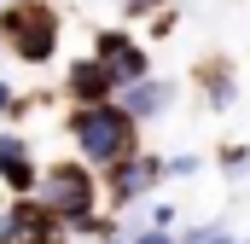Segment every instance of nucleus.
I'll use <instances>...</instances> for the list:
<instances>
[{
    "mask_svg": "<svg viewBox=\"0 0 250 244\" xmlns=\"http://www.w3.org/2000/svg\"><path fill=\"white\" fill-rule=\"evenodd\" d=\"M35 198L64 221V233L76 244H87V239H99V233L117 227V215L105 209V192H99V169L82 163L76 151H70V157H41Z\"/></svg>",
    "mask_w": 250,
    "mask_h": 244,
    "instance_id": "nucleus-1",
    "label": "nucleus"
},
{
    "mask_svg": "<svg viewBox=\"0 0 250 244\" xmlns=\"http://www.w3.org/2000/svg\"><path fill=\"white\" fill-rule=\"evenodd\" d=\"M0 53L23 70H47L64 53V6L59 0H0Z\"/></svg>",
    "mask_w": 250,
    "mask_h": 244,
    "instance_id": "nucleus-2",
    "label": "nucleus"
},
{
    "mask_svg": "<svg viewBox=\"0 0 250 244\" xmlns=\"http://www.w3.org/2000/svg\"><path fill=\"white\" fill-rule=\"evenodd\" d=\"M64 140H70V151L82 163L105 169V163H117V157L146 145V128L128 117L117 99H105V105H70L64 111Z\"/></svg>",
    "mask_w": 250,
    "mask_h": 244,
    "instance_id": "nucleus-3",
    "label": "nucleus"
},
{
    "mask_svg": "<svg viewBox=\"0 0 250 244\" xmlns=\"http://www.w3.org/2000/svg\"><path fill=\"white\" fill-rule=\"evenodd\" d=\"M99 192H105V209L111 215H128V209H140L146 198H157L163 192V151H128L117 163H105L99 169Z\"/></svg>",
    "mask_w": 250,
    "mask_h": 244,
    "instance_id": "nucleus-4",
    "label": "nucleus"
},
{
    "mask_svg": "<svg viewBox=\"0 0 250 244\" xmlns=\"http://www.w3.org/2000/svg\"><path fill=\"white\" fill-rule=\"evenodd\" d=\"M87 53L105 64L117 81H140V76H151L157 64H151V41L146 35H134V23H99L93 29V41H87Z\"/></svg>",
    "mask_w": 250,
    "mask_h": 244,
    "instance_id": "nucleus-5",
    "label": "nucleus"
},
{
    "mask_svg": "<svg viewBox=\"0 0 250 244\" xmlns=\"http://www.w3.org/2000/svg\"><path fill=\"white\" fill-rule=\"evenodd\" d=\"M0 244H76L64 221L29 192V198H0Z\"/></svg>",
    "mask_w": 250,
    "mask_h": 244,
    "instance_id": "nucleus-6",
    "label": "nucleus"
},
{
    "mask_svg": "<svg viewBox=\"0 0 250 244\" xmlns=\"http://www.w3.org/2000/svg\"><path fill=\"white\" fill-rule=\"evenodd\" d=\"M175 99H181V81L163 76V70H151V76H140V81H123V87H117V105H123L140 128L163 122L169 111H175Z\"/></svg>",
    "mask_w": 250,
    "mask_h": 244,
    "instance_id": "nucleus-7",
    "label": "nucleus"
},
{
    "mask_svg": "<svg viewBox=\"0 0 250 244\" xmlns=\"http://www.w3.org/2000/svg\"><path fill=\"white\" fill-rule=\"evenodd\" d=\"M41 175V151L23 128H0V192L6 198H29Z\"/></svg>",
    "mask_w": 250,
    "mask_h": 244,
    "instance_id": "nucleus-8",
    "label": "nucleus"
},
{
    "mask_svg": "<svg viewBox=\"0 0 250 244\" xmlns=\"http://www.w3.org/2000/svg\"><path fill=\"white\" fill-rule=\"evenodd\" d=\"M117 87H123V81H117L105 64L93 59V53L70 59V64H64V76H59L64 105H105V99H117Z\"/></svg>",
    "mask_w": 250,
    "mask_h": 244,
    "instance_id": "nucleus-9",
    "label": "nucleus"
},
{
    "mask_svg": "<svg viewBox=\"0 0 250 244\" xmlns=\"http://www.w3.org/2000/svg\"><path fill=\"white\" fill-rule=\"evenodd\" d=\"M187 87L198 93L204 111H233V105H239V76H233V64L221 59V53H204V59L192 64Z\"/></svg>",
    "mask_w": 250,
    "mask_h": 244,
    "instance_id": "nucleus-10",
    "label": "nucleus"
},
{
    "mask_svg": "<svg viewBox=\"0 0 250 244\" xmlns=\"http://www.w3.org/2000/svg\"><path fill=\"white\" fill-rule=\"evenodd\" d=\"M35 105H41V99H35V93H23V87H18V81H12V76H0V122H12V128H18V122L29 117V111H35Z\"/></svg>",
    "mask_w": 250,
    "mask_h": 244,
    "instance_id": "nucleus-11",
    "label": "nucleus"
},
{
    "mask_svg": "<svg viewBox=\"0 0 250 244\" xmlns=\"http://www.w3.org/2000/svg\"><path fill=\"white\" fill-rule=\"evenodd\" d=\"M175 244H239L221 221H181L175 227Z\"/></svg>",
    "mask_w": 250,
    "mask_h": 244,
    "instance_id": "nucleus-12",
    "label": "nucleus"
},
{
    "mask_svg": "<svg viewBox=\"0 0 250 244\" xmlns=\"http://www.w3.org/2000/svg\"><path fill=\"white\" fill-rule=\"evenodd\" d=\"M215 175L221 181H245L250 175V145H221L215 151Z\"/></svg>",
    "mask_w": 250,
    "mask_h": 244,
    "instance_id": "nucleus-13",
    "label": "nucleus"
},
{
    "mask_svg": "<svg viewBox=\"0 0 250 244\" xmlns=\"http://www.w3.org/2000/svg\"><path fill=\"white\" fill-rule=\"evenodd\" d=\"M198 175H204V157L198 151H169L163 157V186L169 181H198Z\"/></svg>",
    "mask_w": 250,
    "mask_h": 244,
    "instance_id": "nucleus-14",
    "label": "nucleus"
},
{
    "mask_svg": "<svg viewBox=\"0 0 250 244\" xmlns=\"http://www.w3.org/2000/svg\"><path fill=\"white\" fill-rule=\"evenodd\" d=\"M146 227H181V203L175 198H146Z\"/></svg>",
    "mask_w": 250,
    "mask_h": 244,
    "instance_id": "nucleus-15",
    "label": "nucleus"
},
{
    "mask_svg": "<svg viewBox=\"0 0 250 244\" xmlns=\"http://www.w3.org/2000/svg\"><path fill=\"white\" fill-rule=\"evenodd\" d=\"M128 215H134V209H128ZM128 244H175V227H146V221L134 215V221H128Z\"/></svg>",
    "mask_w": 250,
    "mask_h": 244,
    "instance_id": "nucleus-16",
    "label": "nucleus"
},
{
    "mask_svg": "<svg viewBox=\"0 0 250 244\" xmlns=\"http://www.w3.org/2000/svg\"><path fill=\"white\" fill-rule=\"evenodd\" d=\"M111 6L123 12V23H146V18H151V12H163L169 0H111Z\"/></svg>",
    "mask_w": 250,
    "mask_h": 244,
    "instance_id": "nucleus-17",
    "label": "nucleus"
},
{
    "mask_svg": "<svg viewBox=\"0 0 250 244\" xmlns=\"http://www.w3.org/2000/svg\"><path fill=\"white\" fill-rule=\"evenodd\" d=\"M146 23H151V41H163V35H175V23H181V18H175V12L163 6V12H151Z\"/></svg>",
    "mask_w": 250,
    "mask_h": 244,
    "instance_id": "nucleus-18",
    "label": "nucleus"
},
{
    "mask_svg": "<svg viewBox=\"0 0 250 244\" xmlns=\"http://www.w3.org/2000/svg\"><path fill=\"white\" fill-rule=\"evenodd\" d=\"M87 244H128V233H117V227H111V233H99V239H87Z\"/></svg>",
    "mask_w": 250,
    "mask_h": 244,
    "instance_id": "nucleus-19",
    "label": "nucleus"
},
{
    "mask_svg": "<svg viewBox=\"0 0 250 244\" xmlns=\"http://www.w3.org/2000/svg\"><path fill=\"white\" fill-rule=\"evenodd\" d=\"M239 244H250V239H239Z\"/></svg>",
    "mask_w": 250,
    "mask_h": 244,
    "instance_id": "nucleus-20",
    "label": "nucleus"
},
{
    "mask_svg": "<svg viewBox=\"0 0 250 244\" xmlns=\"http://www.w3.org/2000/svg\"><path fill=\"white\" fill-rule=\"evenodd\" d=\"M0 59H6V53H0Z\"/></svg>",
    "mask_w": 250,
    "mask_h": 244,
    "instance_id": "nucleus-21",
    "label": "nucleus"
}]
</instances>
